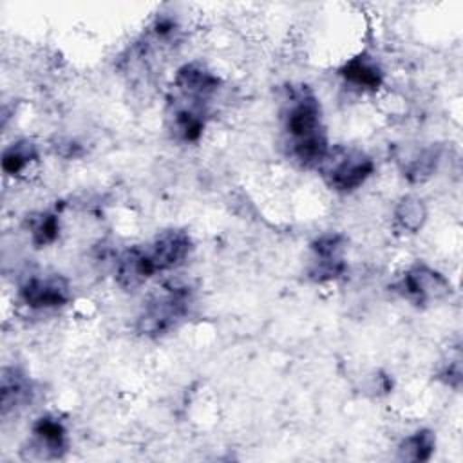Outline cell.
I'll list each match as a JSON object with an SVG mask.
<instances>
[{
    "label": "cell",
    "instance_id": "7c38bea8",
    "mask_svg": "<svg viewBox=\"0 0 463 463\" xmlns=\"http://www.w3.org/2000/svg\"><path fill=\"white\" fill-rule=\"evenodd\" d=\"M33 387L31 382L18 373L16 369H4L0 378V405L2 414L5 416L9 411H14L18 407H24L27 402H31Z\"/></svg>",
    "mask_w": 463,
    "mask_h": 463
},
{
    "label": "cell",
    "instance_id": "277c9868",
    "mask_svg": "<svg viewBox=\"0 0 463 463\" xmlns=\"http://www.w3.org/2000/svg\"><path fill=\"white\" fill-rule=\"evenodd\" d=\"M398 293L416 306L430 304L450 293L449 280L427 264L411 266L396 284Z\"/></svg>",
    "mask_w": 463,
    "mask_h": 463
},
{
    "label": "cell",
    "instance_id": "6da1fadb",
    "mask_svg": "<svg viewBox=\"0 0 463 463\" xmlns=\"http://www.w3.org/2000/svg\"><path fill=\"white\" fill-rule=\"evenodd\" d=\"M282 118L289 154L302 166H320L329 152V145L322 127V110L317 96L306 85L289 89Z\"/></svg>",
    "mask_w": 463,
    "mask_h": 463
},
{
    "label": "cell",
    "instance_id": "52a82bcc",
    "mask_svg": "<svg viewBox=\"0 0 463 463\" xmlns=\"http://www.w3.org/2000/svg\"><path fill=\"white\" fill-rule=\"evenodd\" d=\"M67 449L65 427L52 416H42L33 425L29 456L36 459H58Z\"/></svg>",
    "mask_w": 463,
    "mask_h": 463
},
{
    "label": "cell",
    "instance_id": "ac0fdd59",
    "mask_svg": "<svg viewBox=\"0 0 463 463\" xmlns=\"http://www.w3.org/2000/svg\"><path fill=\"white\" fill-rule=\"evenodd\" d=\"M438 163V152L434 150H423L414 159H411L409 166L405 168V175L412 181H423L432 174Z\"/></svg>",
    "mask_w": 463,
    "mask_h": 463
},
{
    "label": "cell",
    "instance_id": "9c48e42d",
    "mask_svg": "<svg viewBox=\"0 0 463 463\" xmlns=\"http://www.w3.org/2000/svg\"><path fill=\"white\" fill-rule=\"evenodd\" d=\"M152 275L156 273L148 262L145 248L134 246L123 251L116 268V279L123 289H136Z\"/></svg>",
    "mask_w": 463,
    "mask_h": 463
},
{
    "label": "cell",
    "instance_id": "ba28073f",
    "mask_svg": "<svg viewBox=\"0 0 463 463\" xmlns=\"http://www.w3.org/2000/svg\"><path fill=\"white\" fill-rule=\"evenodd\" d=\"M175 89L181 98L204 101L219 87V78L201 63H186L175 74Z\"/></svg>",
    "mask_w": 463,
    "mask_h": 463
},
{
    "label": "cell",
    "instance_id": "5b68a950",
    "mask_svg": "<svg viewBox=\"0 0 463 463\" xmlns=\"http://www.w3.org/2000/svg\"><path fill=\"white\" fill-rule=\"evenodd\" d=\"M190 250V235L181 230L161 232L148 246H145V253L154 273L168 271L181 266L186 260Z\"/></svg>",
    "mask_w": 463,
    "mask_h": 463
},
{
    "label": "cell",
    "instance_id": "4fadbf2b",
    "mask_svg": "<svg viewBox=\"0 0 463 463\" xmlns=\"http://www.w3.org/2000/svg\"><path fill=\"white\" fill-rule=\"evenodd\" d=\"M36 157H38V152L31 141H27V139L16 141L4 150L2 170L9 175H16V174L24 172L27 168V165H31Z\"/></svg>",
    "mask_w": 463,
    "mask_h": 463
},
{
    "label": "cell",
    "instance_id": "7a4b0ae2",
    "mask_svg": "<svg viewBox=\"0 0 463 463\" xmlns=\"http://www.w3.org/2000/svg\"><path fill=\"white\" fill-rule=\"evenodd\" d=\"M188 289L181 286L163 288L143 307L137 318V331L145 336H163L174 329L188 311Z\"/></svg>",
    "mask_w": 463,
    "mask_h": 463
},
{
    "label": "cell",
    "instance_id": "9a60e30c",
    "mask_svg": "<svg viewBox=\"0 0 463 463\" xmlns=\"http://www.w3.org/2000/svg\"><path fill=\"white\" fill-rule=\"evenodd\" d=\"M394 215H396V222L400 224V228L412 233L423 226V222L427 219V210H425V204L421 199L405 197L400 201Z\"/></svg>",
    "mask_w": 463,
    "mask_h": 463
},
{
    "label": "cell",
    "instance_id": "30bf717a",
    "mask_svg": "<svg viewBox=\"0 0 463 463\" xmlns=\"http://www.w3.org/2000/svg\"><path fill=\"white\" fill-rule=\"evenodd\" d=\"M172 130L183 141H197L204 128L203 101L183 98V103L174 105Z\"/></svg>",
    "mask_w": 463,
    "mask_h": 463
},
{
    "label": "cell",
    "instance_id": "5bb4252c",
    "mask_svg": "<svg viewBox=\"0 0 463 463\" xmlns=\"http://www.w3.org/2000/svg\"><path fill=\"white\" fill-rule=\"evenodd\" d=\"M436 447V438L430 430H418L405 438L400 445V458L405 461H427Z\"/></svg>",
    "mask_w": 463,
    "mask_h": 463
},
{
    "label": "cell",
    "instance_id": "8992f818",
    "mask_svg": "<svg viewBox=\"0 0 463 463\" xmlns=\"http://www.w3.org/2000/svg\"><path fill=\"white\" fill-rule=\"evenodd\" d=\"M18 293L22 302L33 309L60 307L71 297L69 282L61 275L31 277L20 286Z\"/></svg>",
    "mask_w": 463,
    "mask_h": 463
},
{
    "label": "cell",
    "instance_id": "2e32d148",
    "mask_svg": "<svg viewBox=\"0 0 463 463\" xmlns=\"http://www.w3.org/2000/svg\"><path fill=\"white\" fill-rule=\"evenodd\" d=\"M31 239L36 246H47L52 244L58 239L60 233V221L54 213H38L31 219L29 224Z\"/></svg>",
    "mask_w": 463,
    "mask_h": 463
},
{
    "label": "cell",
    "instance_id": "3957f363",
    "mask_svg": "<svg viewBox=\"0 0 463 463\" xmlns=\"http://www.w3.org/2000/svg\"><path fill=\"white\" fill-rule=\"evenodd\" d=\"M327 184L336 192H353L365 183L373 174L374 165L360 150L335 148L327 152L326 159L320 165Z\"/></svg>",
    "mask_w": 463,
    "mask_h": 463
},
{
    "label": "cell",
    "instance_id": "8fae6325",
    "mask_svg": "<svg viewBox=\"0 0 463 463\" xmlns=\"http://www.w3.org/2000/svg\"><path fill=\"white\" fill-rule=\"evenodd\" d=\"M340 76L364 90H376L383 81L380 65L367 54H358L340 67Z\"/></svg>",
    "mask_w": 463,
    "mask_h": 463
},
{
    "label": "cell",
    "instance_id": "e0dca14e",
    "mask_svg": "<svg viewBox=\"0 0 463 463\" xmlns=\"http://www.w3.org/2000/svg\"><path fill=\"white\" fill-rule=\"evenodd\" d=\"M315 259H342L344 237L338 233H324L311 242Z\"/></svg>",
    "mask_w": 463,
    "mask_h": 463
}]
</instances>
